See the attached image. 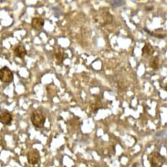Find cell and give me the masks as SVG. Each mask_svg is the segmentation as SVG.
Segmentation results:
<instances>
[{
	"label": "cell",
	"mask_w": 167,
	"mask_h": 167,
	"mask_svg": "<svg viewBox=\"0 0 167 167\" xmlns=\"http://www.w3.org/2000/svg\"><path fill=\"white\" fill-rule=\"evenodd\" d=\"M124 1H113L112 2V6H121L123 5H124Z\"/></svg>",
	"instance_id": "4fadbf2b"
},
{
	"label": "cell",
	"mask_w": 167,
	"mask_h": 167,
	"mask_svg": "<svg viewBox=\"0 0 167 167\" xmlns=\"http://www.w3.org/2000/svg\"><path fill=\"white\" fill-rule=\"evenodd\" d=\"M30 120H31V123L33 125L35 126L37 129H40V128H42L45 124L46 115L44 114V112L41 110H39V109L34 110L31 113Z\"/></svg>",
	"instance_id": "6da1fadb"
},
{
	"label": "cell",
	"mask_w": 167,
	"mask_h": 167,
	"mask_svg": "<svg viewBox=\"0 0 167 167\" xmlns=\"http://www.w3.org/2000/svg\"><path fill=\"white\" fill-rule=\"evenodd\" d=\"M55 58H56V60H57V64H58V65H61V64H63L64 60L68 58V55H67L63 50H61V49L60 48L58 51L55 52Z\"/></svg>",
	"instance_id": "9c48e42d"
},
{
	"label": "cell",
	"mask_w": 167,
	"mask_h": 167,
	"mask_svg": "<svg viewBox=\"0 0 167 167\" xmlns=\"http://www.w3.org/2000/svg\"><path fill=\"white\" fill-rule=\"evenodd\" d=\"M27 159L28 164L31 165H35L39 164V162L40 160V152L36 149H32V150L28 151L27 153Z\"/></svg>",
	"instance_id": "277c9868"
},
{
	"label": "cell",
	"mask_w": 167,
	"mask_h": 167,
	"mask_svg": "<svg viewBox=\"0 0 167 167\" xmlns=\"http://www.w3.org/2000/svg\"><path fill=\"white\" fill-rule=\"evenodd\" d=\"M14 54L17 58L24 59L27 55V49L23 45H18L14 48Z\"/></svg>",
	"instance_id": "52a82bcc"
},
{
	"label": "cell",
	"mask_w": 167,
	"mask_h": 167,
	"mask_svg": "<svg viewBox=\"0 0 167 167\" xmlns=\"http://www.w3.org/2000/svg\"><path fill=\"white\" fill-rule=\"evenodd\" d=\"M44 24H45L44 19L42 18H40V17L33 18L31 20V27L36 30H41L44 27Z\"/></svg>",
	"instance_id": "8992f818"
},
{
	"label": "cell",
	"mask_w": 167,
	"mask_h": 167,
	"mask_svg": "<svg viewBox=\"0 0 167 167\" xmlns=\"http://www.w3.org/2000/svg\"><path fill=\"white\" fill-rule=\"evenodd\" d=\"M149 65L151 68H152L153 69H157L159 67H160V60L158 57H152L151 60H150V62Z\"/></svg>",
	"instance_id": "30bf717a"
},
{
	"label": "cell",
	"mask_w": 167,
	"mask_h": 167,
	"mask_svg": "<svg viewBox=\"0 0 167 167\" xmlns=\"http://www.w3.org/2000/svg\"><path fill=\"white\" fill-rule=\"evenodd\" d=\"M148 160L152 167H163L165 163V158L158 152H152L149 154Z\"/></svg>",
	"instance_id": "7a4b0ae2"
},
{
	"label": "cell",
	"mask_w": 167,
	"mask_h": 167,
	"mask_svg": "<svg viewBox=\"0 0 167 167\" xmlns=\"http://www.w3.org/2000/svg\"><path fill=\"white\" fill-rule=\"evenodd\" d=\"M0 123L4 125H9L12 123V115L9 111H4L0 113Z\"/></svg>",
	"instance_id": "5b68a950"
},
{
	"label": "cell",
	"mask_w": 167,
	"mask_h": 167,
	"mask_svg": "<svg viewBox=\"0 0 167 167\" xmlns=\"http://www.w3.org/2000/svg\"><path fill=\"white\" fill-rule=\"evenodd\" d=\"M144 30L146 31L148 34H150L151 36H153V37H155V38H159V39H164V38H165V34H159V33H154L153 31H150V30H148L147 28H144Z\"/></svg>",
	"instance_id": "7c38bea8"
},
{
	"label": "cell",
	"mask_w": 167,
	"mask_h": 167,
	"mask_svg": "<svg viewBox=\"0 0 167 167\" xmlns=\"http://www.w3.org/2000/svg\"><path fill=\"white\" fill-rule=\"evenodd\" d=\"M14 80V74L10 69L7 67H3L0 69V81L3 83H10Z\"/></svg>",
	"instance_id": "3957f363"
},
{
	"label": "cell",
	"mask_w": 167,
	"mask_h": 167,
	"mask_svg": "<svg viewBox=\"0 0 167 167\" xmlns=\"http://www.w3.org/2000/svg\"><path fill=\"white\" fill-rule=\"evenodd\" d=\"M153 53H154V48H153V47H152L150 43H146V44L144 45V47L143 48V49H142V55H143L144 57L147 58V57L152 56Z\"/></svg>",
	"instance_id": "ba28073f"
},
{
	"label": "cell",
	"mask_w": 167,
	"mask_h": 167,
	"mask_svg": "<svg viewBox=\"0 0 167 167\" xmlns=\"http://www.w3.org/2000/svg\"><path fill=\"white\" fill-rule=\"evenodd\" d=\"M102 103L101 102H94L93 104L90 105V109H91V111L94 112V113H97V111L100 110V109H102L103 107L102 106Z\"/></svg>",
	"instance_id": "8fae6325"
}]
</instances>
